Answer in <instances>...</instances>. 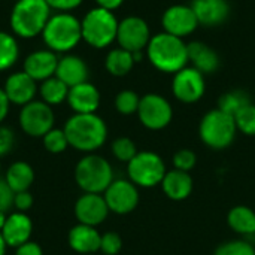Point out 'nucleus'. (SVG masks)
Instances as JSON below:
<instances>
[{
	"label": "nucleus",
	"instance_id": "nucleus-1",
	"mask_svg": "<svg viewBox=\"0 0 255 255\" xmlns=\"http://www.w3.org/2000/svg\"><path fill=\"white\" fill-rule=\"evenodd\" d=\"M69 146L84 154L99 151L108 140V124L97 114H73L63 127Z\"/></svg>",
	"mask_w": 255,
	"mask_h": 255
},
{
	"label": "nucleus",
	"instance_id": "nucleus-2",
	"mask_svg": "<svg viewBox=\"0 0 255 255\" xmlns=\"http://www.w3.org/2000/svg\"><path fill=\"white\" fill-rule=\"evenodd\" d=\"M145 51L149 63L163 73L175 75L188 64V49L184 39L166 31L154 34Z\"/></svg>",
	"mask_w": 255,
	"mask_h": 255
},
{
	"label": "nucleus",
	"instance_id": "nucleus-3",
	"mask_svg": "<svg viewBox=\"0 0 255 255\" xmlns=\"http://www.w3.org/2000/svg\"><path fill=\"white\" fill-rule=\"evenodd\" d=\"M40 36L52 52L69 54L82 40L81 19L72 12H55L49 16Z\"/></svg>",
	"mask_w": 255,
	"mask_h": 255
},
{
	"label": "nucleus",
	"instance_id": "nucleus-4",
	"mask_svg": "<svg viewBox=\"0 0 255 255\" xmlns=\"http://www.w3.org/2000/svg\"><path fill=\"white\" fill-rule=\"evenodd\" d=\"M51 15L45 0H16L9 15L10 31L19 39H34L42 34Z\"/></svg>",
	"mask_w": 255,
	"mask_h": 255
},
{
	"label": "nucleus",
	"instance_id": "nucleus-5",
	"mask_svg": "<svg viewBox=\"0 0 255 255\" xmlns=\"http://www.w3.org/2000/svg\"><path fill=\"white\" fill-rule=\"evenodd\" d=\"M75 182L82 193L103 194L115 179L114 167L105 157L93 152L85 154L75 166Z\"/></svg>",
	"mask_w": 255,
	"mask_h": 255
},
{
	"label": "nucleus",
	"instance_id": "nucleus-6",
	"mask_svg": "<svg viewBox=\"0 0 255 255\" xmlns=\"http://www.w3.org/2000/svg\"><path fill=\"white\" fill-rule=\"evenodd\" d=\"M238 127L235 117L215 108L206 112L199 123V137L212 151H223L233 145Z\"/></svg>",
	"mask_w": 255,
	"mask_h": 255
},
{
	"label": "nucleus",
	"instance_id": "nucleus-7",
	"mask_svg": "<svg viewBox=\"0 0 255 255\" xmlns=\"http://www.w3.org/2000/svg\"><path fill=\"white\" fill-rule=\"evenodd\" d=\"M118 22L112 10L96 6L81 19L82 40L94 49H105L117 42Z\"/></svg>",
	"mask_w": 255,
	"mask_h": 255
},
{
	"label": "nucleus",
	"instance_id": "nucleus-8",
	"mask_svg": "<svg viewBox=\"0 0 255 255\" xmlns=\"http://www.w3.org/2000/svg\"><path fill=\"white\" fill-rule=\"evenodd\" d=\"M167 172L163 157L154 151H139L127 163V178L137 188H155Z\"/></svg>",
	"mask_w": 255,
	"mask_h": 255
},
{
	"label": "nucleus",
	"instance_id": "nucleus-9",
	"mask_svg": "<svg viewBox=\"0 0 255 255\" xmlns=\"http://www.w3.org/2000/svg\"><path fill=\"white\" fill-rule=\"evenodd\" d=\"M136 115L145 128L151 131H160L169 127V124L172 123L173 108L164 96L157 93H148L140 97Z\"/></svg>",
	"mask_w": 255,
	"mask_h": 255
},
{
	"label": "nucleus",
	"instance_id": "nucleus-10",
	"mask_svg": "<svg viewBox=\"0 0 255 255\" xmlns=\"http://www.w3.org/2000/svg\"><path fill=\"white\" fill-rule=\"evenodd\" d=\"M19 128L30 137H43L54 128L55 114L49 105L42 100H33L24 105L18 114Z\"/></svg>",
	"mask_w": 255,
	"mask_h": 255
},
{
	"label": "nucleus",
	"instance_id": "nucleus-11",
	"mask_svg": "<svg viewBox=\"0 0 255 255\" xmlns=\"http://www.w3.org/2000/svg\"><path fill=\"white\" fill-rule=\"evenodd\" d=\"M109 212L115 215H128L131 214L140 202L139 188L127 178L114 179L112 184L103 193Z\"/></svg>",
	"mask_w": 255,
	"mask_h": 255
},
{
	"label": "nucleus",
	"instance_id": "nucleus-12",
	"mask_svg": "<svg viewBox=\"0 0 255 255\" xmlns=\"http://www.w3.org/2000/svg\"><path fill=\"white\" fill-rule=\"evenodd\" d=\"M205 93H206L205 75L197 69L187 66L173 75L172 94L178 102L184 105H193L197 103L205 96Z\"/></svg>",
	"mask_w": 255,
	"mask_h": 255
},
{
	"label": "nucleus",
	"instance_id": "nucleus-13",
	"mask_svg": "<svg viewBox=\"0 0 255 255\" xmlns=\"http://www.w3.org/2000/svg\"><path fill=\"white\" fill-rule=\"evenodd\" d=\"M152 34L148 22L136 15L126 16L118 22L117 42L120 48H124L130 52L145 51Z\"/></svg>",
	"mask_w": 255,
	"mask_h": 255
},
{
	"label": "nucleus",
	"instance_id": "nucleus-14",
	"mask_svg": "<svg viewBox=\"0 0 255 255\" xmlns=\"http://www.w3.org/2000/svg\"><path fill=\"white\" fill-rule=\"evenodd\" d=\"M163 31L176 37L185 39L193 34L199 27V21L191 6L188 4H172L161 15Z\"/></svg>",
	"mask_w": 255,
	"mask_h": 255
},
{
	"label": "nucleus",
	"instance_id": "nucleus-15",
	"mask_svg": "<svg viewBox=\"0 0 255 255\" xmlns=\"http://www.w3.org/2000/svg\"><path fill=\"white\" fill-rule=\"evenodd\" d=\"M73 212L79 224H85L91 227H97L103 224L108 215L111 214L103 194H93V193H82V196L75 202Z\"/></svg>",
	"mask_w": 255,
	"mask_h": 255
},
{
	"label": "nucleus",
	"instance_id": "nucleus-16",
	"mask_svg": "<svg viewBox=\"0 0 255 255\" xmlns=\"http://www.w3.org/2000/svg\"><path fill=\"white\" fill-rule=\"evenodd\" d=\"M3 91L10 102V105L15 106H24L33 100H36V94L39 91L37 82L30 78L24 70L10 73L3 85Z\"/></svg>",
	"mask_w": 255,
	"mask_h": 255
},
{
	"label": "nucleus",
	"instance_id": "nucleus-17",
	"mask_svg": "<svg viewBox=\"0 0 255 255\" xmlns=\"http://www.w3.org/2000/svg\"><path fill=\"white\" fill-rule=\"evenodd\" d=\"M58 54L52 52L48 48L43 49H36L30 52L22 63V70L33 78L36 82H42L48 78L55 76L57 66H58Z\"/></svg>",
	"mask_w": 255,
	"mask_h": 255
},
{
	"label": "nucleus",
	"instance_id": "nucleus-18",
	"mask_svg": "<svg viewBox=\"0 0 255 255\" xmlns=\"http://www.w3.org/2000/svg\"><path fill=\"white\" fill-rule=\"evenodd\" d=\"M66 102L73 114H96L100 108L102 96L99 88L87 81L72 87L69 90Z\"/></svg>",
	"mask_w": 255,
	"mask_h": 255
},
{
	"label": "nucleus",
	"instance_id": "nucleus-19",
	"mask_svg": "<svg viewBox=\"0 0 255 255\" xmlns=\"http://www.w3.org/2000/svg\"><path fill=\"white\" fill-rule=\"evenodd\" d=\"M1 236L7 248H18L19 245L31 241L33 221L25 212H12L7 215L4 227L1 229Z\"/></svg>",
	"mask_w": 255,
	"mask_h": 255
},
{
	"label": "nucleus",
	"instance_id": "nucleus-20",
	"mask_svg": "<svg viewBox=\"0 0 255 255\" xmlns=\"http://www.w3.org/2000/svg\"><path fill=\"white\" fill-rule=\"evenodd\" d=\"M190 6L196 13L199 25L217 27L224 24L230 16L229 0H193Z\"/></svg>",
	"mask_w": 255,
	"mask_h": 255
},
{
	"label": "nucleus",
	"instance_id": "nucleus-21",
	"mask_svg": "<svg viewBox=\"0 0 255 255\" xmlns=\"http://www.w3.org/2000/svg\"><path fill=\"white\" fill-rule=\"evenodd\" d=\"M100 239L102 235L99 233L97 227L76 224L67 233V244L73 253L79 255L97 254L100 250Z\"/></svg>",
	"mask_w": 255,
	"mask_h": 255
},
{
	"label": "nucleus",
	"instance_id": "nucleus-22",
	"mask_svg": "<svg viewBox=\"0 0 255 255\" xmlns=\"http://www.w3.org/2000/svg\"><path fill=\"white\" fill-rule=\"evenodd\" d=\"M160 187L169 200L184 202L191 196V193L194 190V181L188 172L170 169L166 172Z\"/></svg>",
	"mask_w": 255,
	"mask_h": 255
},
{
	"label": "nucleus",
	"instance_id": "nucleus-23",
	"mask_svg": "<svg viewBox=\"0 0 255 255\" xmlns=\"http://www.w3.org/2000/svg\"><path fill=\"white\" fill-rule=\"evenodd\" d=\"M55 76L58 79H61L69 88H72L78 84L88 81L90 69L84 58L69 52V54H64L63 57H60Z\"/></svg>",
	"mask_w": 255,
	"mask_h": 255
},
{
	"label": "nucleus",
	"instance_id": "nucleus-24",
	"mask_svg": "<svg viewBox=\"0 0 255 255\" xmlns=\"http://www.w3.org/2000/svg\"><path fill=\"white\" fill-rule=\"evenodd\" d=\"M187 49H188V63H191V67L197 69L203 75H211L220 69L221 64L220 55L208 43L196 40L187 43Z\"/></svg>",
	"mask_w": 255,
	"mask_h": 255
},
{
	"label": "nucleus",
	"instance_id": "nucleus-25",
	"mask_svg": "<svg viewBox=\"0 0 255 255\" xmlns=\"http://www.w3.org/2000/svg\"><path fill=\"white\" fill-rule=\"evenodd\" d=\"M3 178L13 193L28 191L34 182V169L27 161H13L6 169Z\"/></svg>",
	"mask_w": 255,
	"mask_h": 255
},
{
	"label": "nucleus",
	"instance_id": "nucleus-26",
	"mask_svg": "<svg viewBox=\"0 0 255 255\" xmlns=\"http://www.w3.org/2000/svg\"><path fill=\"white\" fill-rule=\"evenodd\" d=\"M227 226L239 236H255V209L247 205H238L227 214Z\"/></svg>",
	"mask_w": 255,
	"mask_h": 255
},
{
	"label": "nucleus",
	"instance_id": "nucleus-27",
	"mask_svg": "<svg viewBox=\"0 0 255 255\" xmlns=\"http://www.w3.org/2000/svg\"><path fill=\"white\" fill-rule=\"evenodd\" d=\"M134 64L136 61H134L133 52L120 46L111 49L105 58V67L108 73H111L112 76H118V78L128 75Z\"/></svg>",
	"mask_w": 255,
	"mask_h": 255
},
{
	"label": "nucleus",
	"instance_id": "nucleus-28",
	"mask_svg": "<svg viewBox=\"0 0 255 255\" xmlns=\"http://www.w3.org/2000/svg\"><path fill=\"white\" fill-rule=\"evenodd\" d=\"M69 90L70 88L61 79H58L57 76H52L39 84L37 94L42 102H45L46 105H49L52 108V106H58L67 100Z\"/></svg>",
	"mask_w": 255,
	"mask_h": 255
},
{
	"label": "nucleus",
	"instance_id": "nucleus-29",
	"mask_svg": "<svg viewBox=\"0 0 255 255\" xmlns=\"http://www.w3.org/2000/svg\"><path fill=\"white\" fill-rule=\"evenodd\" d=\"M19 58V45L16 36L0 30V72L12 69Z\"/></svg>",
	"mask_w": 255,
	"mask_h": 255
},
{
	"label": "nucleus",
	"instance_id": "nucleus-30",
	"mask_svg": "<svg viewBox=\"0 0 255 255\" xmlns=\"http://www.w3.org/2000/svg\"><path fill=\"white\" fill-rule=\"evenodd\" d=\"M250 103H251V97L248 96V93H245L242 90H230L218 99L217 108L221 109L223 112L235 117L242 108H245Z\"/></svg>",
	"mask_w": 255,
	"mask_h": 255
},
{
	"label": "nucleus",
	"instance_id": "nucleus-31",
	"mask_svg": "<svg viewBox=\"0 0 255 255\" xmlns=\"http://www.w3.org/2000/svg\"><path fill=\"white\" fill-rule=\"evenodd\" d=\"M139 103H140V96L133 91V90H123L115 96L114 105L118 114L124 115V117H130L137 114L139 109Z\"/></svg>",
	"mask_w": 255,
	"mask_h": 255
},
{
	"label": "nucleus",
	"instance_id": "nucleus-32",
	"mask_svg": "<svg viewBox=\"0 0 255 255\" xmlns=\"http://www.w3.org/2000/svg\"><path fill=\"white\" fill-rule=\"evenodd\" d=\"M111 152H112L115 160L127 164L139 152V149H137V145L134 143L133 139H130L127 136H120L112 142Z\"/></svg>",
	"mask_w": 255,
	"mask_h": 255
},
{
	"label": "nucleus",
	"instance_id": "nucleus-33",
	"mask_svg": "<svg viewBox=\"0 0 255 255\" xmlns=\"http://www.w3.org/2000/svg\"><path fill=\"white\" fill-rule=\"evenodd\" d=\"M43 148L51 154H61L69 148V140L63 128H52L42 137Z\"/></svg>",
	"mask_w": 255,
	"mask_h": 255
},
{
	"label": "nucleus",
	"instance_id": "nucleus-34",
	"mask_svg": "<svg viewBox=\"0 0 255 255\" xmlns=\"http://www.w3.org/2000/svg\"><path fill=\"white\" fill-rule=\"evenodd\" d=\"M235 121L239 133H244L245 136H255V103L251 102L242 108L235 115Z\"/></svg>",
	"mask_w": 255,
	"mask_h": 255
},
{
	"label": "nucleus",
	"instance_id": "nucleus-35",
	"mask_svg": "<svg viewBox=\"0 0 255 255\" xmlns=\"http://www.w3.org/2000/svg\"><path fill=\"white\" fill-rule=\"evenodd\" d=\"M214 255H255V247L247 239H233L221 244Z\"/></svg>",
	"mask_w": 255,
	"mask_h": 255
},
{
	"label": "nucleus",
	"instance_id": "nucleus-36",
	"mask_svg": "<svg viewBox=\"0 0 255 255\" xmlns=\"http://www.w3.org/2000/svg\"><path fill=\"white\" fill-rule=\"evenodd\" d=\"M172 164H173V169L190 173L197 164V154L188 148L178 149L172 157Z\"/></svg>",
	"mask_w": 255,
	"mask_h": 255
},
{
	"label": "nucleus",
	"instance_id": "nucleus-37",
	"mask_svg": "<svg viewBox=\"0 0 255 255\" xmlns=\"http://www.w3.org/2000/svg\"><path fill=\"white\" fill-rule=\"evenodd\" d=\"M121 250H123V239L118 233L106 232L102 235L99 253H102L103 255H118Z\"/></svg>",
	"mask_w": 255,
	"mask_h": 255
},
{
	"label": "nucleus",
	"instance_id": "nucleus-38",
	"mask_svg": "<svg viewBox=\"0 0 255 255\" xmlns=\"http://www.w3.org/2000/svg\"><path fill=\"white\" fill-rule=\"evenodd\" d=\"M15 145V133L10 127L0 124V158L6 157Z\"/></svg>",
	"mask_w": 255,
	"mask_h": 255
},
{
	"label": "nucleus",
	"instance_id": "nucleus-39",
	"mask_svg": "<svg viewBox=\"0 0 255 255\" xmlns=\"http://www.w3.org/2000/svg\"><path fill=\"white\" fill-rule=\"evenodd\" d=\"M33 203H34V199L30 191H19V193H15L13 196V208L18 212L27 214L31 209Z\"/></svg>",
	"mask_w": 255,
	"mask_h": 255
},
{
	"label": "nucleus",
	"instance_id": "nucleus-40",
	"mask_svg": "<svg viewBox=\"0 0 255 255\" xmlns=\"http://www.w3.org/2000/svg\"><path fill=\"white\" fill-rule=\"evenodd\" d=\"M13 196L15 193L6 184L4 178H0V211L7 212L13 206Z\"/></svg>",
	"mask_w": 255,
	"mask_h": 255
},
{
	"label": "nucleus",
	"instance_id": "nucleus-41",
	"mask_svg": "<svg viewBox=\"0 0 255 255\" xmlns=\"http://www.w3.org/2000/svg\"><path fill=\"white\" fill-rule=\"evenodd\" d=\"M51 10L55 12H72L73 9L79 7L84 0H45Z\"/></svg>",
	"mask_w": 255,
	"mask_h": 255
},
{
	"label": "nucleus",
	"instance_id": "nucleus-42",
	"mask_svg": "<svg viewBox=\"0 0 255 255\" xmlns=\"http://www.w3.org/2000/svg\"><path fill=\"white\" fill-rule=\"evenodd\" d=\"M15 255H43V250L37 242L28 241L15 248Z\"/></svg>",
	"mask_w": 255,
	"mask_h": 255
},
{
	"label": "nucleus",
	"instance_id": "nucleus-43",
	"mask_svg": "<svg viewBox=\"0 0 255 255\" xmlns=\"http://www.w3.org/2000/svg\"><path fill=\"white\" fill-rule=\"evenodd\" d=\"M9 108H10V102L7 100L3 88H0V124L6 120V117L9 114Z\"/></svg>",
	"mask_w": 255,
	"mask_h": 255
},
{
	"label": "nucleus",
	"instance_id": "nucleus-44",
	"mask_svg": "<svg viewBox=\"0 0 255 255\" xmlns=\"http://www.w3.org/2000/svg\"><path fill=\"white\" fill-rule=\"evenodd\" d=\"M126 0H96L97 6L99 7H103V9H108V10H117L118 7L123 6Z\"/></svg>",
	"mask_w": 255,
	"mask_h": 255
},
{
	"label": "nucleus",
	"instance_id": "nucleus-45",
	"mask_svg": "<svg viewBox=\"0 0 255 255\" xmlns=\"http://www.w3.org/2000/svg\"><path fill=\"white\" fill-rule=\"evenodd\" d=\"M6 250H7V245H6V242L0 233V255H6Z\"/></svg>",
	"mask_w": 255,
	"mask_h": 255
},
{
	"label": "nucleus",
	"instance_id": "nucleus-46",
	"mask_svg": "<svg viewBox=\"0 0 255 255\" xmlns=\"http://www.w3.org/2000/svg\"><path fill=\"white\" fill-rule=\"evenodd\" d=\"M6 218H7V212H3V211H0V232H1V229L4 227Z\"/></svg>",
	"mask_w": 255,
	"mask_h": 255
},
{
	"label": "nucleus",
	"instance_id": "nucleus-47",
	"mask_svg": "<svg viewBox=\"0 0 255 255\" xmlns=\"http://www.w3.org/2000/svg\"><path fill=\"white\" fill-rule=\"evenodd\" d=\"M0 170H1V164H0Z\"/></svg>",
	"mask_w": 255,
	"mask_h": 255
},
{
	"label": "nucleus",
	"instance_id": "nucleus-48",
	"mask_svg": "<svg viewBox=\"0 0 255 255\" xmlns=\"http://www.w3.org/2000/svg\"><path fill=\"white\" fill-rule=\"evenodd\" d=\"M90 255H97V254H90Z\"/></svg>",
	"mask_w": 255,
	"mask_h": 255
},
{
	"label": "nucleus",
	"instance_id": "nucleus-49",
	"mask_svg": "<svg viewBox=\"0 0 255 255\" xmlns=\"http://www.w3.org/2000/svg\"><path fill=\"white\" fill-rule=\"evenodd\" d=\"M15 1H16V0H15Z\"/></svg>",
	"mask_w": 255,
	"mask_h": 255
}]
</instances>
